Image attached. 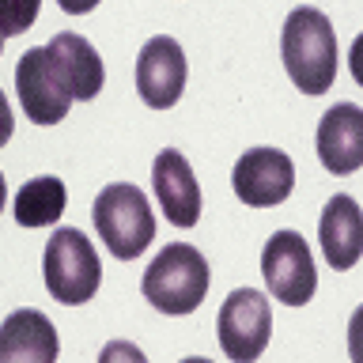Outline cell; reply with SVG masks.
Here are the masks:
<instances>
[{
	"label": "cell",
	"instance_id": "obj_14",
	"mask_svg": "<svg viewBox=\"0 0 363 363\" xmlns=\"http://www.w3.org/2000/svg\"><path fill=\"white\" fill-rule=\"evenodd\" d=\"M65 204H68L65 182L53 174H42V178H30L19 186L16 201H11V212H16V223H23V227H45V223L61 220Z\"/></svg>",
	"mask_w": 363,
	"mask_h": 363
},
{
	"label": "cell",
	"instance_id": "obj_5",
	"mask_svg": "<svg viewBox=\"0 0 363 363\" xmlns=\"http://www.w3.org/2000/svg\"><path fill=\"white\" fill-rule=\"evenodd\" d=\"M42 277H45V291L57 303L65 306L91 303L102 280V265L91 238L76 231V227H57L42 254Z\"/></svg>",
	"mask_w": 363,
	"mask_h": 363
},
{
	"label": "cell",
	"instance_id": "obj_7",
	"mask_svg": "<svg viewBox=\"0 0 363 363\" xmlns=\"http://www.w3.org/2000/svg\"><path fill=\"white\" fill-rule=\"evenodd\" d=\"M216 333H220V348L227 359L250 363L265 352L269 337H272V306L269 295L257 288H238L223 299L220 306V322H216Z\"/></svg>",
	"mask_w": 363,
	"mask_h": 363
},
{
	"label": "cell",
	"instance_id": "obj_11",
	"mask_svg": "<svg viewBox=\"0 0 363 363\" xmlns=\"http://www.w3.org/2000/svg\"><path fill=\"white\" fill-rule=\"evenodd\" d=\"M318 159L329 174H352L363 167V110L337 102L318 121Z\"/></svg>",
	"mask_w": 363,
	"mask_h": 363
},
{
	"label": "cell",
	"instance_id": "obj_12",
	"mask_svg": "<svg viewBox=\"0 0 363 363\" xmlns=\"http://www.w3.org/2000/svg\"><path fill=\"white\" fill-rule=\"evenodd\" d=\"M318 238H322V254L337 272H348L363 254V216L356 197L337 193L325 204L322 223H318Z\"/></svg>",
	"mask_w": 363,
	"mask_h": 363
},
{
	"label": "cell",
	"instance_id": "obj_6",
	"mask_svg": "<svg viewBox=\"0 0 363 363\" xmlns=\"http://www.w3.org/2000/svg\"><path fill=\"white\" fill-rule=\"evenodd\" d=\"M261 277H265L272 299L284 306H303L318 291L314 254L299 231H277L261 250Z\"/></svg>",
	"mask_w": 363,
	"mask_h": 363
},
{
	"label": "cell",
	"instance_id": "obj_1",
	"mask_svg": "<svg viewBox=\"0 0 363 363\" xmlns=\"http://www.w3.org/2000/svg\"><path fill=\"white\" fill-rule=\"evenodd\" d=\"M280 61L303 95H325L337 79V34L322 8H295L280 30Z\"/></svg>",
	"mask_w": 363,
	"mask_h": 363
},
{
	"label": "cell",
	"instance_id": "obj_2",
	"mask_svg": "<svg viewBox=\"0 0 363 363\" xmlns=\"http://www.w3.org/2000/svg\"><path fill=\"white\" fill-rule=\"evenodd\" d=\"M208 280H212L208 261L197 246L170 242L144 269L140 291L159 314H193L208 295Z\"/></svg>",
	"mask_w": 363,
	"mask_h": 363
},
{
	"label": "cell",
	"instance_id": "obj_3",
	"mask_svg": "<svg viewBox=\"0 0 363 363\" xmlns=\"http://www.w3.org/2000/svg\"><path fill=\"white\" fill-rule=\"evenodd\" d=\"M19 106L34 125H57L76 102V79L53 45H34L16 65Z\"/></svg>",
	"mask_w": 363,
	"mask_h": 363
},
{
	"label": "cell",
	"instance_id": "obj_16",
	"mask_svg": "<svg viewBox=\"0 0 363 363\" xmlns=\"http://www.w3.org/2000/svg\"><path fill=\"white\" fill-rule=\"evenodd\" d=\"M110 356H133V359H140V352L129 348V345H110L106 352H102V359H110Z\"/></svg>",
	"mask_w": 363,
	"mask_h": 363
},
{
	"label": "cell",
	"instance_id": "obj_13",
	"mask_svg": "<svg viewBox=\"0 0 363 363\" xmlns=\"http://www.w3.org/2000/svg\"><path fill=\"white\" fill-rule=\"evenodd\" d=\"M0 333H4L0 337V359H57V329L42 311H11Z\"/></svg>",
	"mask_w": 363,
	"mask_h": 363
},
{
	"label": "cell",
	"instance_id": "obj_4",
	"mask_svg": "<svg viewBox=\"0 0 363 363\" xmlns=\"http://www.w3.org/2000/svg\"><path fill=\"white\" fill-rule=\"evenodd\" d=\"M91 216H95L99 238L118 261L140 257L155 238L152 201L144 197V189L129 186V182H113V186L102 189L91 204Z\"/></svg>",
	"mask_w": 363,
	"mask_h": 363
},
{
	"label": "cell",
	"instance_id": "obj_9",
	"mask_svg": "<svg viewBox=\"0 0 363 363\" xmlns=\"http://www.w3.org/2000/svg\"><path fill=\"white\" fill-rule=\"evenodd\" d=\"M136 91L152 110H170L186 91V53L170 34H155L136 57Z\"/></svg>",
	"mask_w": 363,
	"mask_h": 363
},
{
	"label": "cell",
	"instance_id": "obj_10",
	"mask_svg": "<svg viewBox=\"0 0 363 363\" xmlns=\"http://www.w3.org/2000/svg\"><path fill=\"white\" fill-rule=\"evenodd\" d=\"M152 186L159 197V208L167 212V220L174 227H193L201 220V186L193 178L189 159L174 152V147H163L152 163Z\"/></svg>",
	"mask_w": 363,
	"mask_h": 363
},
{
	"label": "cell",
	"instance_id": "obj_15",
	"mask_svg": "<svg viewBox=\"0 0 363 363\" xmlns=\"http://www.w3.org/2000/svg\"><path fill=\"white\" fill-rule=\"evenodd\" d=\"M53 50L65 57V65H68V72H72L76 79V99H84L91 102L102 91V84H106V68H102V57L99 50L91 45L87 38H79V34L72 30H61V34H53Z\"/></svg>",
	"mask_w": 363,
	"mask_h": 363
},
{
	"label": "cell",
	"instance_id": "obj_8",
	"mask_svg": "<svg viewBox=\"0 0 363 363\" xmlns=\"http://www.w3.org/2000/svg\"><path fill=\"white\" fill-rule=\"evenodd\" d=\"M235 193L250 208H272L284 204L295 189V163L280 147H250L235 163Z\"/></svg>",
	"mask_w": 363,
	"mask_h": 363
}]
</instances>
